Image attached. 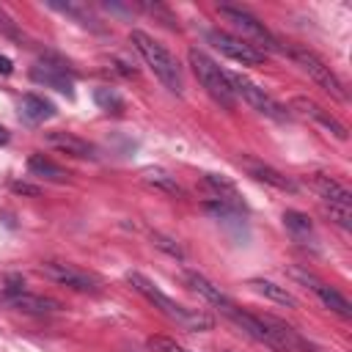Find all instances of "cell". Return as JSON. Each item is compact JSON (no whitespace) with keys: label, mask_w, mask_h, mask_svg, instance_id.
Wrapping results in <instances>:
<instances>
[{"label":"cell","mask_w":352,"mask_h":352,"mask_svg":"<svg viewBox=\"0 0 352 352\" xmlns=\"http://www.w3.org/2000/svg\"><path fill=\"white\" fill-rule=\"evenodd\" d=\"M248 286L256 292V294H261V297H267V300H272V302H278V305H286V308H300V302H297V297L286 289V286H280V283H275V280H267V278H253V280H248Z\"/></svg>","instance_id":"ffe728a7"},{"label":"cell","mask_w":352,"mask_h":352,"mask_svg":"<svg viewBox=\"0 0 352 352\" xmlns=\"http://www.w3.org/2000/svg\"><path fill=\"white\" fill-rule=\"evenodd\" d=\"M28 170L36 176V179H44V182H66L69 179V170H63L60 165H55L50 157L44 154H30L28 157Z\"/></svg>","instance_id":"44dd1931"},{"label":"cell","mask_w":352,"mask_h":352,"mask_svg":"<svg viewBox=\"0 0 352 352\" xmlns=\"http://www.w3.org/2000/svg\"><path fill=\"white\" fill-rule=\"evenodd\" d=\"M19 118L25 124H33V126L36 124H44V121L55 118V104L50 99L38 96V94H25L19 99Z\"/></svg>","instance_id":"e0dca14e"},{"label":"cell","mask_w":352,"mask_h":352,"mask_svg":"<svg viewBox=\"0 0 352 352\" xmlns=\"http://www.w3.org/2000/svg\"><path fill=\"white\" fill-rule=\"evenodd\" d=\"M138 6H140L146 14L157 16V19H160L165 28H176V16H173V14H170L165 6H160V3H138Z\"/></svg>","instance_id":"484cf974"},{"label":"cell","mask_w":352,"mask_h":352,"mask_svg":"<svg viewBox=\"0 0 352 352\" xmlns=\"http://www.w3.org/2000/svg\"><path fill=\"white\" fill-rule=\"evenodd\" d=\"M38 272L47 280H52V283H58L63 289H72V292H91L94 294L102 286L99 278H94L91 272H85V270H80L74 264H66V261H41Z\"/></svg>","instance_id":"ba28073f"},{"label":"cell","mask_w":352,"mask_h":352,"mask_svg":"<svg viewBox=\"0 0 352 352\" xmlns=\"http://www.w3.org/2000/svg\"><path fill=\"white\" fill-rule=\"evenodd\" d=\"M30 80L41 82L47 88H55L60 94H66L69 99L74 96V74L69 69V63H63L60 58H41L33 69H30Z\"/></svg>","instance_id":"30bf717a"},{"label":"cell","mask_w":352,"mask_h":352,"mask_svg":"<svg viewBox=\"0 0 352 352\" xmlns=\"http://www.w3.org/2000/svg\"><path fill=\"white\" fill-rule=\"evenodd\" d=\"M217 14L239 33L242 41H248V44L256 47V50H261L264 55H270V52H283L280 41H278V38L264 28V22L256 19L248 8H239V6H217Z\"/></svg>","instance_id":"277c9868"},{"label":"cell","mask_w":352,"mask_h":352,"mask_svg":"<svg viewBox=\"0 0 352 352\" xmlns=\"http://www.w3.org/2000/svg\"><path fill=\"white\" fill-rule=\"evenodd\" d=\"M0 302L8 308L25 311V314H58L63 305L44 294H28V292H0Z\"/></svg>","instance_id":"4fadbf2b"},{"label":"cell","mask_w":352,"mask_h":352,"mask_svg":"<svg viewBox=\"0 0 352 352\" xmlns=\"http://www.w3.org/2000/svg\"><path fill=\"white\" fill-rule=\"evenodd\" d=\"M146 346H148L151 352H190V349H184L182 344H176V341L168 338V336H148Z\"/></svg>","instance_id":"d4e9b609"},{"label":"cell","mask_w":352,"mask_h":352,"mask_svg":"<svg viewBox=\"0 0 352 352\" xmlns=\"http://www.w3.org/2000/svg\"><path fill=\"white\" fill-rule=\"evenodd\" d=\"M239 165L248 170V176H253L256 182H264V184H270V187H275V190H283V192H297V190H300L292 176L275 170V168L267 165V162H258V160H253V157H239Z\"/></svg>","instance_id":"7c38bea8"},{"label":"cell","mask_w":352,"mask_h":352,"mask_svg":"<svg viewBox=\"0 0 352 352\" xmlns=\"http://www.w3.org/2000/svg\"><path fill=\"white\" fill-rule=\"evenodd\" d=\"M187 60H190L192 74H195V80L201 82V88H204L220 107L234 110L236 96H234V91H231L228 80H226V69H220V66H217L204 50H198V47H190V50H187Z\"/></svg>","instance_id":"3957f363"},{"label":"cell","mask_w":352,"mask_h":352,"mask_svg":"<svg viewBox=\"0 0 352 352\" xmlns=\"http://www.w3.org/2000/svg\"><path fill=\"white\" fill-rule=\"evenodd\" d=\"M94 99H96V104L102 107V110H113V113H121L124 110V99H121V94L116 91V88H96V94H94Z\"/></svg>","instance_id":"cb8c5ba5"},{"label":"cell","mask_w":352,"mask_h":352,"mask_svg":"<svg viewBox=\"0 0 352 352\" xmlns=\"http://www.w3.org/2000/svg\"><path fill=\"white\" fill-rule=\"evenodd\" d=\"M283 52L324 91V94H330L333 99H338V102H346V91H344V82L336 77V72L314 52V50H308V47H300V44H292V47H283Z\"/></svg>","instance_id":"5b68a950"},{"label":"cell","mask_w":352,"mask_h":352,"mask_svg":"<svg viewBox=\"0 0 352 352\" xmlns=\"http://www.w3.org/2000/svg\"><path fill=\"white\" fill-rule=\"evenodd\" d=\"M308 182H311L314 192L324 201L330 217L341 228H352V192L341 182H336L333 176H327V173H311Z\"/></svg>","instance_id":"52a82bcc"},{"label":"cell","mask_w":352,"mask_h":352,"mask_svg":"<svg viewBox=\"0 0 352 352\" xmlns=\"http://www.w3.org/2000/svg\"><path fill=\"white\" fill-rule=\"evenodd\" d=\"M206 41H209L214 50H220L226 58H231V60H236V63H242V66H258V63H264V58H267L261 50L250 47L248 41H242L239 36L226 33V30H209V33H206Z\"/></svg>","instance_id":"9c48e42d"},{"label":"cell","mask_w":352,"mask_h":352,"mask_svg":"<svg viewBox=\"0 0 352 352\" xmlns=\"http://www.w3.org/2000/svg\"><path fill=\"white\" fill-rule=\"evenodd\" d=\"M226 80H228L234 96H236V99H245L256 113H261V116H267V118H272V121H289L292 113H289L278 99H272L258 82H253L248 74H242V72H228V69H226Z\"/></svg>","instance_id":"8992f818"},{"label":"cell","mask_w":352,"mask_h":352,"mask_svg":"<svg viewBox=\"0 0 352 352\" xmlns=\"http://www.w3.org/2000/svg\"><path fill=\"white\" fill-rule=\"evenodd\" d=\"M11 190H14V192H19V195H30V198L41 195V190H38L36 184H28V182H19V179H14V182H11Z\"/></svg>","instance_id":"83f0119b"},{"label":"cell","mask_w":352,"mask_h":352,"mask_svg":"<svg viewBox=\"0 0 352 352\" xmlns=\"http://www.w3.org/2000/svg\"><path fill=\"white\" fill-rule=\"evenodd\" d=\"M151 239H154V245L157 248H162V250H168L170 256H176V258H184V250L173 242V239H168V236H162V234H151Z\"/></svg>","instance_id":"4316f807"},{"label":"cell","mask_w":352,"mask_h":352,"mask_svg":"<svg viewBox=\"0 0 352 352\" xmlns=\"http://www.w3.org/2000/svg\"><path fill=\"white\" fill-rule=\"evenodd\" d=\"M289 110H294L297 116H302V118L314 121L316 126H322V129H324V132H330L333 138L346 140V126H344V124H341L330 110H324L322 104H316L314 99H308V96H294Z\"/></svg>","instance_id":"8fae6325"},{"label":"cell","mask_w":352,"mask_h":352,"mask_svg":"<svg viewBox=\"0 0 352 352\" xmlns=\"http://www.w3.org/2000/svg\"><path fill=\"white\" fill-rule=\"evenodd\" d=\"M126 280H129V286H132L138 294H143L160 314H165V316H168L170 322H176L179 327L192 330V333H206V330L214 327V319H212L206 311L187 308V305L176 302L173 297H168V294H165L151 278H146L143 272H126Z\"/></svg>","instance_id":"6da1fadb"},{"label":"cell","mask_w":352,"mask_h":352,"mask_svg":"<svg viewBox=\"0 0 352 352\" xmlns=\"http://www.w3.org/2000/svg\"><path fill=\"white\" fill-rule=\"evenodd\" d=\"M182 280H184L195 294H201L206 302L217 305L220 311H226L228 305H234V300H231L217 283H212L206 275H201V272H195V270H184V272H182Z\"/></svg>","instance_id":"2e32d148"},{"label":"cell","mask_w":352,"mask_h":352,"mask_svg":"<svg viewBox=\"0 0 352 352\" xmlns=\"http://www.w3.org/2000/svg\"><path fill=\"white\" fill-rule=\"evenodd\" d=\"M44 143L50 148L69 154V157H77V160H96V148L72 132H44Z\"/></svg>","instance_id":"5bb4252c"},{"label":"cell","mask_w":352,"mask_h":352,"mask_svg":"<svg viewBox=\"0 0 352 352\" xmlns=\"http://www.w3.org/2000/svg\"><path fill=\"white\" fill-rule=\"evenodd\" d=\"M129 44L138 50V55L146 60V66L154 72V77L176 96L184 94V77H182V66L179 60L170 55V50L165 44H160L157 38H151L143 30H132L129 33Z\"/></svg>","instance_id":"7a4b0ae2"},{"label":"cell","mask_w":352,"mask_h":352,"mask_svg":"<svg viewBox=\"0 0 352 352\" xmlns=\"http://www.w3.org/2000/svg\"><path fill=\"white\" fill-rule=\"evenodd\" d=\"M204 187L212 192V198H214V201L231 204V206H236V209H242V212H245V201H242V195H239L236 184H234L228 176H223V173H206V176H204Z\"/></svg>","instance_id":"d6986e66"},{"label":"cell","mask_w":352,"mask_h":352,"mask_svg":"<svg viewBox=\"0 0 352 352\" xmlns=\"http://www.w3.org/2000/svg\"><path fill=\"white\" fill-rule=\"evenodd\" d=\"M143 182L151 184V187H157V190H162V192L184 195V187L176 182V176H170V173L162 170V168H146V170H143Z\"/></svg>","instance_id":"7402d4cb"},{"label":"cell","mask_w":352,"mask_h":352,"mask_svg":"<svg viewBox=\"0 0 352 352\" xmlns=\"http://www.w3.org/2000/svg\"><path fill=\"white\" fill-rule=\"evenodd\" d=\"M55 11H63V14H69V16H74V19H80V25H85V28H94V30H99V25H96V19H94V14L85 8V6H77V3H50Z\"/></svg>","instance_id":"603a6c76"},{"label":"cell","mask_w":352,"mask_h":352,"mask_svg":"<svg viewBox=\"0 0 352 352\" xmlns=\"http://www.w3.org/2000/svg\"><path fill=\"white\" fill-rule=\"evenodd\" d=\"M8 143V132H6V126H0V146H6Z\"/></svg>","instance_id":"f546056e"},{"label":"cell","mask_w":352,"mask_h":352,"mask_svg":"<svg viewBox=\"0 0 352 352\" xmlns=\"http://www.w3.org/2000/svg\"><path fill=\"white\" fill-rule=\"evenodd\" d=\"M294 275L302 278L305 283H311V292L322 300L324 308H330V311L338 314L341 319H349V316H352V305H349V300H346L336 286H327V283H322V280H316L314 275H305V272H294Z\"/></svg>","instance_id":"9a60e30c"},{"label":"cell","mask_w":352,"mask_h":352,"mask_svg":"<svg viewBox=\"0 0 352 352\" xmlns=\"http://www.w3.org/2000/svg\"><path fill=\"white\" fill-rule=\"evenodd\" d=\"M283 226H286V231L292 234V239H294V242L316 248L319 236H316V228H314V223H311V217H308L305 212L286 209V212H283Z\"/></svg>","instance_id":"ac0fdd59"},{"label":"cell","mask_w":352,"mask_h":352,"mask_svg":"<svg viewBox=\"0 0 352 352\" xmlns=\"http://www.w3.org/2000/svg\"><path fill=\"white\" fill-rule=\"evenodd\" d=\"M11 72H14V63L6 55H0V74H11Z\"/></svg>","instance_id":"f1b7e54d"}]
</instances>
